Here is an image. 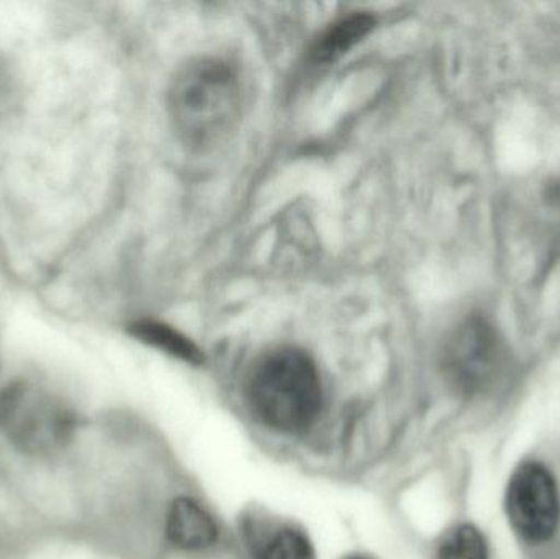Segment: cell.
I'll return each mask as SVG.
<instances>
[{"instance_id": "obj_8", "label": "cell", "mask_w": 560, "mask_h": 559, "mask_svg": "<svg viewBox=\"0 0 560 559\" xmlns=\"http://www.w3.org/2000/svg\"><path fill=\"white\" fill-rule=\"evenodd\" d=\"M135 337L140 338L144 343L158 348V350L166 351L171 357L179 358V360L187 361V363H200L202 361V353L199 348L187 340L186 337L179 331L173 330L166 325L156 324V322H141L131 328Z\"/></svg>"}, {"instance_id": "obj_7", "label": "cell", "mask_w": 560, "mask_h": 559, "mask_svg": "<svg viewBox=\"0 0 560 559\" xmlns=\"http://www.w3.org/2000/svg\"><path fill=\"white\" fill-rule=\"evenodd\" d=\"M374 26V19L364 13H355L336 22L313 48V58L318 62H329L348 53L361 42Z\"/></svg>"}, {"instance_id": "obj_3", "label": "cell", "mask_w": 560, "mask_h": 559, "mask_svg": "<svg viewBox=\"0 0 560 559\" xmlns=\"http://www.w3.org/2000/svg\"><path fill=\"white\" fill-rule=\"evenodd\" d=\"M75 414L48 391L16 384L0 394V432L25 455L61 452L74 439Z\"/></svg>"}, {"instance_id": "obj_10", "label": "cell", "mask_w": 560, "mask_h": 559, "mask_svg": "<svg viewBox=\"0 0 560 559\" xmlns=\"http://www.w3.org/2000/svg\"><path fill=\"white\" fill-rule=\"evenodd\" d=\"M261 559H316L313 545L302 531L285 527L266 545Z\"/></svg>"}, {"instance_id": "obj_2", "label": "cell", "mask_w": 560, "mask_h": 559, "mask_svg": "<svg viewBox=\"0 0 560 559\" xmlns=\"http://www.w3.org/2000/svg\"><path fill=\"white\" fill-rule=\"evenodd\" d=\"M249 400L266 426L279 432H302L322 409V381L315 363L295 348L271 351L253 371Z\"/></svg>"}, {"instance_id": "obj_6", "label": "cell", "mask_w": 560, "mask_h": 559, "mask_svg": "<svg viewBox=\"0 0 560 559\" xmlns=\"http://www.w3.org/2000/svg\"><path fill=\"white\" fill-rule=\"evenodd\" d=\"M167 537L180 550H203L219 538L212 515L192 499L180 498L171 505L167 515Z\"/></svg>"}, {"instance_id": "obj_1", "label": "cell", "mask_w": 560, "mask_h": 559, "mask_svg": "<svg viewBox=\"0 0 560 559\" xmlns=\"http://www.w3.org/2000/svg\"><path fill=\"white\" fill-rule=\"evenodd\" d=\"M167 105L174 128L186 143H217L235 127L242 112L238 74L223 59H190L171 81Z\"/></svg>"}, {"instance_id": "obj_4", "label": "cell", "mask_w": 560, "mask_h": 559, "mask_svg": "<svg viewBox=\"0 0 560 559\" xmlns=\"http://www.w3.org/2000/svg\"><path fill=\"white\" fill-rule=\"evenodd\" d=\"M506 351L492 324L472 315L454 328L443 351V368L459 393L474 396L495 386L505 370Z\"/></svg>"}, {"instance_id": "obj_9", "label": "cell", "mask_w": 560, "mask_h": 559, "mask_svg": "<svg viewBox=\"0 0 560 559\" xmlns=\"http://www.w3.org/2000/svg\"><path fill=\"white\" fill-rule=\"evenodd\" d=\"M434 559H489V551L476 527L457 525L441 538Z\"/></svg>"}, {"instance_id": "obj_5", "label": "cell", "mask_w": 560, "mask_h": 559, "mask_svg": "<svg viewBox=\"0 0 560 559\" xmlns=\"http://www.w3.org/2000/svg\"><path fill=\"white\" fill-rule=\"evenodd\" d=\"M506 514L513 531L529 544H542L558 531L560 496L552 473L541 463H525L510 479Z\"/></svg>"}, {"instance_id": "obj_11", "label": "cell", "mask_w": 560, "mask_h": 559, "mask_svg": "<svg viewBox=\"0 0 560 559\" xmlns=\"http://www.w3.org/2000/svg\"><path fill=\"white\" fill-rule=\"evenodd\" d=\"M346 559H374V558L364 557V555H354V557H349V558H346Z\"/></svg>"}]
</instances>
